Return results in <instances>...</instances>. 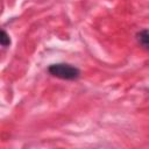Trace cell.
Here are the masks:
<instances>
[{
    "label": "cell",
    "mask_w": 149,
    "mask_h": 149,
    "mask_svg": "<svg viewBox=\"0 0 149 149\" xmlns=\"http://www.w3.org/2000/svg\"><path fill=\"white\" fill-rule=\"evenodd\" d=\"M48 72L56 78L63 80H76L80 76V70L68 63H56L48 68Z\"/></svg>",
    "instance_id": "obj_1"
},
{
    "label": "cell",
    "mask_w": 149,
    "mask_h": 149,
    "mask_svg": "<svg viewBox=\"0 0 149 149\" xmlns=\"http://www.w3.org/2000/svg\"><path fill=\"white\" fill-rule=\"evenodd\" d=\"M0 43H1V45H2L3 48L10 45V38H9V35H8L3 29L1 30V35H0Z\"/></svg>",
    "instance_id": "obj_3"
},
{
    "label": "cell",
    "mask_w": 149,
    "mask_h": 149,
    "mask_svg": "<svg viewBox=\"0 0 149 149\" xmlns=\"http://www.w3.org/2000/svg\"><path fill=\"white\" fill-rule=\"evenodd\" d=\"M136 37H137L139 43L144 49H149V30L148 29H144V30H141L140 33H137Z\"/></svg>",
    "instance_id": "obj_2"
}]
</instances>
